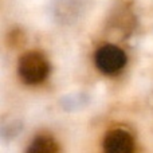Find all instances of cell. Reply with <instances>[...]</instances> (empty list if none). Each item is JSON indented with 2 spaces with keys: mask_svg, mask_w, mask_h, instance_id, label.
<instances>
[{
  "mask_svg": "<svg viewBox=\"0 0 153 153\" xmlns=\"http://www.w3.org/2000/svg\"><path fill=\"white\" fill-rule=\"evenodd\" d=\"M105 153H133L134 143L132 136L122 129L111 130L103 143Z\"/></svg>",
  "mask_w": 153,
  "mask_h": 153,
  "instance_id": "3",
  "label": "cell"
},
{
  "mask_svg": "<svg viewBox=\"0 0 153 153\" xmlns=\"http://www.w3.org/2000/svg\"><path fill=\"white\" fill-rule=\"evenodd\" d=\"M94 62L101 73L106 75H113L124 69L126 65V55L117 46L106 45L95 51Z\"/></svg>",
  "mask_w": 153,
  "mask_h": 153,
  "instance_id": "2",
  "label": "cell"
},
{
  "mask_svg": "<svg viewBox=\"0 0 153 153\" xmlns=\"http://www.w3.org/2000/svg\"><path fill=\"white\" fill-rule=\"evenodd\" d=\"M50 73V65L43 54L28 51L19 59V75L26 83H42Z\"/></svg>",
  "mask_w": 153,
  "mask_h": 153,
  "instance_id": "1",
  "label": "cell"
},
{
  "mask_svg": "<svg viewBox=\"0 0 153 153\" xmlns=\"http://www.w3.org/2000/svg\"><path fill=\"white\" fill-rule=\"evenodd\" d=\"M27 153H58V146L50 136H38L30 144Z\"/></svg>",
  "mask_w": 153,
  "mask_h": 153,
  "instance_id": "4",
  "label": "cell"
}]
</instances>
